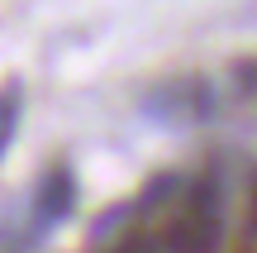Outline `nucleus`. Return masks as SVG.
<instances>
[{
    "instance_id": "7ed1b4c3",
    "label": "nucleus",
    "mask_w": 257,
    "mask_h": 253,
    "mask_svg": "<svg viewBox=\"0 0 257 253\" xmlns=\"http://www.w3.org/2000/svg\"><path fill=\"white\" fill-rule=\"evenodd\" d=\"M15 124H19V81H10L5 91H0V153L15 139Z\"/></svg>"
},
{
    "instance_id": "f257e3e1",
    "label": "nucleus",
    "mask_w": 257,
    "mask_h": 253,
    "mask_svg": "<svg viewBox=\"0 0 257 253\" xmlns=\"http://www.w3.org/2000/svg\"><path fill=\"white\" fill-rule=\"evenodd\" d=\"M224 244V210H219V191L210 177H200L191 191L181 196V206L172 210L162 229V248L167 253H214Z\"/></svg>"
},
{
    "instance_id": "20e7f679",
    "label": "nucleus",
    "mask_w": 257,
    "mask_h": 253,
    "mask_svg": "<svg viewBox=\"0 0 257 253\" xmlns=\"http://www.w3.org/2000/svg\"><path fill=\"white\" fill-rule=\"evenodd\" d=\"M114 253H162V248H157L153 239H128V244H119Z\"/></svg>"
},
{
    "instance_id": "39448f33",
    "label": "nucleus",
    "mask_w": 257,
    "mask_h": 253,
    "mask_svg": "<svg viewBox=\"0 0 257 253\" xmlns=\"http://www.w3.org/2000/svg\"><path fill=\"white\" fill-rule=\"evenodd\" d=\"M252 229H257V196H252Z\"/></svg>"
},
{
    "instance_id": "f03ea898",
    "label": "nucleus",
    "mask_w": 257,
    "mask_h": 253,
    "mask_svg": "<svg viewBox=\"0 0 257 253\" xmlns=\"http://www.w3.org/2000/svg\"><path fill=\"white\" fill-rule=\"evenodd\" d=\"M72 206H76V177L67 167H53L43 182H38V191H34V220H38V229L62 225V220L72 215Z\"/></svg>"
}]
</instances>
